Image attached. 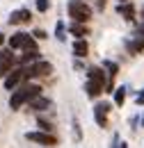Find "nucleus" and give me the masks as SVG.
I'll list each match as a JSON object with an SVG mask.
<instances>
[{"label": "nucleus", "mask_w": 144, "mask_h": 148, "mask_svg": "<svg viewBox=\"0 0 144 148\" xmlns=\"http://www.w3.org/2000/svg\"><path fill=\"white\" fill-rule=\"evenodd\" d=\"M2 43H5V34H0V46H2Z\"/></svg>", "instance_id": "28"}, {"label": "nucleus", "mask_w": 144, "mask_h": 148, "mask_svg": "<svg viewBox=\"0 0 144 148\" xmlns=\"http://www.w3.org/2000/svg\"><path fill=\"white\" fill-rule=\"evenodd\" d=\"M30 18H32L30 9H16V12H12V16H9V23H12V25H16V23H28Z\"/></svg>", "instance_id": "10"}, {"label": "nucleus", "mask_w": 144, "mask_h": 148, "mask_svg": "<svg viewBox=\"0 0 144 148\" xmlns=\"http://www.w3.org/2000/svg\"><path fill=\"white\" fill-rule=\"evenodd\" d=\"M35 37L37 39H46V32H44V30H35Z\"/></svg>", "instance_id": "26"}, {"label": "nucleus", "mask_w": 144, "mask_h": 148, "mask_svg": "<svg viewBox=\"0 0 144 148\" xmlns=\"http://www.w3.org/2000/svg\"><path fill=\"white\" fill-rule=\"evenodd\" d=\"M69 32H71V34H75L78 39L87 37V27H85V23H75V21H73V25L69 27Z\"/></svg>", "instance_id": "15"}, {"label": "nucleus", "mask_w": 144, "mask_h": 148, "mask_svg": "<svg viewBox=\"0 0 144 148\" xmlns=\"http://www.w3.org/2000/svg\"><path fill=\"white\" fill-rule=\"evenodd\" d=\"M55 37L60 39V41H66V34H64V23H62V21H57V25H55Z\"/></svg>", "instance_id": "19"}, {"label": "nucleus", "mask_w": 144, "mask_h": 148, "mask_svg": "<svg viewBox=\"0 0 144 148\" xmlns=\"http://www.w3.org/2000/svg\"><path fill=\"white\" fill-rule=\"evenodd\" d=\"M28 105H30V110L44 112V110H48V107H53V100H51V98H44V96H37V98H32Z\"/></svg>", "instance_id": "8"}, {"label": "nucleus", "mask_w": 144, "mask_h": 148, "mask_svg": "<svg viewBox=\"0 0 144 148\" xmlns=\"http://www.w3.org/2000/svg\"><path fill=\"white\" fill-rule=\"evenodd\" d=\"M73 139H75V141L82 139V132H80V123H78V119H73Z\"/></svg>", "instance_id": "20"}, {"label": "nucleus", "mask_w": 144, "mask_h": 148, "mask_svg": "<svg viewBox=\"0 0 144 148\" xmlns=\"http://www.w3.org/2000/svg\"><path fill=\"white\" fill-rule=\"evenodd\" d=\"M48 7H51V2L48 0H37V9L44 14V12H48Z\"/></svg>", "instance_id": "21"}, {"label": "nucleus", "mask_w": 144, "mask_h": 148, "mask_svg": "<svg viewBox=\"0 0 144 148\" xmlns=\"http://www.w3.org/2000/svg\"><path fill=\"white\" fill-rule=\"evenodd\" d=\"M25 139H30L35 144H41V146H55L57 144V137L53 132H44V130H39V132H25Z\"/></svg>", "instance_id": "4"}, {"label": "nucleus", "mask_w": 144, "mask_h": 148, "mask_svg": "<svg viewBox=\"0 0 144 148\" xmlns=\"http://www.w3.org/2000/svg\"><path fill=\"white\" fill-rule=\"evenodd\" d=\"M119 148H128V144L126 141H119Z\"/></svg>", "instance_id": "27"}, {"label": "nucleus", "mask_w": 144, "mask_h": 148, "mask_svg": "<svg viewBox=\"0 0 144 148\" xmlns=\"http://www.w3.org/2000/svg\"><path fill=\"white\" fill-rule=\"evenodd\" d=\"M142 128H144V114H142Z\"/></svg>", "instance_id": "29"}, {"label": "nucleus", "mask_w": 144, "mask_h": 148, "mask_svg": "<svg viewBox=\"0 0 144 148\" xmlns=\"http://www.w3.org/2000/svg\"><path fill=\"white\" fill-rule=\"evenodd\" d=\"M124 100H126V87H117L114 89V105H124Z\"/></svg>", "instance_id": "17"}, {"label": "nucleus", "mask_w": 144, "mask_h": 148, "mask_svg": "<svg viewBox=\"0 0 144 148\" xmlns=\"http://www.w3.org/2000/svg\"><path fill=\"white\" fill-rule=\"evenodd\" d=\"M87 50H89V46H87L85 39H78V41L73 43V55H75V57H85V55H87Z\"/></svg>", "instance_id": "14"}, {"label": "nucleus", "mask_w": 144, "mask_h": 148, "mask_svg": "<svg viewBox=\"0 0 144 148\" xmlns=\"http://www.w3.org/2000/svg\"><path fill=\"white\" fill-rule=\"evenodd\" d=\"M110 148H119V134H117V132L112 134V146Z\"/></svg>", "instance_id": "23"}, {"label": "nucleus", "mask_w": 144, "mask_h": 148, "mask_svg": "<svg viewBox=\"0 0 144 148\" xmlns=\"http://www.w3.org/2000/svg\"><path fill=\"white\" fill-rule=\"evenodd\" d=\"M39 62V50H25V55H21V64H35Z\"/></svg>", "instance_id": "16"}, {"label": "nucleus", "mask_w": 144, "mask_h": 148, "mask_svg": "<svg viewBox=\"0 0 144 148\" xmlns=\"http://www.w3.org/2000/svg\"><path fill=\"white\" fill-rule=\"evenodd\" d=\"M135 103H137V105H144V89L140 93H137V98H135Z\"/></svg>", "instance_id": "25"}, {"label": "nucleus", "mask_w": 144, "mask_h": 148, "mask_svg": "<svg viewBox=\"0 0 144 148\" xmlns=\"http://www.w3.org/2000/svg\"><path fill=\"white\" fill-rule=\"evenodd\" d=\"M142 16H144V9H142Z\"/></svg>", "instance_id": "31"}, {"label": "nucleus", "mask_w": 144, "mask_h": 148, "mask_svg": "<svg viewBox=\"0 0 144 148\" xmlns=\"http://www.w3.org/2000/svg\"><path fill=\"white\" fill-rule=\"evenodd\" d=\"M126 50L130 55H140L144 50V37H135V39H128L126 41Z\"/></svg>", "instance_id": "9"}, {"label": "nucleus", "mask_w": 144, "mask_h": 148, "mask_svg": "<svg viewBox=\"0 0 144 148\" xmlns=\"http://www.w3.org/2000/svg\"><path fill=\"white\" fill-rule=\"evenodd\" d=\"M103 69H105V71H108V75H110V77H114V75L119 73V66H117V64H114V62H108V59H105V62H103Z\"/></svg>", "instance_id": "18"}, {"label": "nucleus", "mask_w": 144, "mask_h": 148, "mask_svg": "<svg viewBox=\"0 0 144 148\" xmlns=\"http://www.w3.org/2000/svg\"><path fill=\"white\" fill-rule=\"evenodd\" d=\"M69 16L75 23H87L91 18V7L85 0H69Z\"/></svg>", "instance_id": "2"}, {"label": "nucleus", "mask_w": 144, "mask_h": 148, "mask_svg": "<svg viewBox=\"0 0 144 148\" xmlns=\"http://www.w3.org/2000/svg\"><path fill=\"white\" fill-rule=\"evenodd\" d=\"M12 66H14L12 50H0V77H7L12 73Z\"/></svg>", "instance_id": "5"}, {"label": "nucleus", "mask_w": 144, "mask_h": 148, "mask_svg": "<svg viewBox=\"0 0 144 148\" xmlns=\"http://www.w3.org/2000/svg\"><path fill=\"white\" fill-rule=\"evenodd\" d=\"M32 71H35V77H48V75L53 73V64H51V62L39 59V62L32 64Z\"/></svg>", "instance_id": "7"}, {"label": "nucleus", "mask_w": 144, "mask_h": 148, "mask_svg": "<svg viewBox=\"0 0 144 148\" xmlns=\"http://www.w3.org/2000/svg\"><path fill=\"white\" fill-rule=\"evenodd\" d=\"M37 123H39V130H44V132H51V130H53V125H51L48 121H44V119H39Z\"/></svg>", "instance_id": "22"}, {"label": "nucleus", "mask_w": 144, "mask_h": 148, "mask_svg": "<svg viewBox=\"0 0 144 148\" xmlns=\"http://www.w3.org/2000/svg\"><path fill=\"white\" fill-rule=\"evenodd\" d=\"M108 112H110V103H98L94 107V119L98 128H108Z\"/></svg>", "instance_id": "6"}, {"label": "nucleus", "mask_w": 144, "mask_h": 148, "mask_svg": "<svg viewBox=\"0 0 144 148\" xmlns=\"http://www.w3.org/2000/svg\"><path fill=\"white\" fill-rule=\"evenodd\" d=\"M87 80H94V82H98V84H103V87H105V73H103V69L91 66L89 71H87Z\"/></svg>", "instance_id": "11"}, {"label": "nucleus", "mask_w": 144, "mask_h": 148, "mask_svg": "<svg viewBox=\"0 0 144 148\" xmlns=\"http://www.w3.org/2000/svg\"><path fill=\"white\" fill-rule=\"evenodd\" d=\"M9 48L12 50H37V43L28 32H16L9 37Z\"/></svg>", "instance_id": "3"}, {"label": "nucleus", "mask_w": 144, "mask_h": 148, "mask_svg": "<svg viewBox=\"0 0 144 148\" xmlns=\"http://www.w3.org/2000/svg\"><path fill=\"white\" fill-rule=\"evenodd\" d=\"M121 2H130V0H121Z\"/></svg>", "instance_id": "30"}, {"label": "nucleus", "mask_w": 144, "mask_h": 148, "mask_svg": "<svg viewBox=\"0 0 144 148\" xmlns=\"http://www.w3.org/2000/svg\"><path fill=\"white\" fill-rule=\"evenodd\" d=\"M85 91H87L89 98H96V96H101V93H103V84H98V82H94V80H87Z\"/></svg>", "instance_id": "12"}, {"label": "nucleus", "mask_w": 144, "mask_h": 148, "mask_svg": "<svg viewBox=\"0 0 144 148\" xmlns=\"http://www.w3.org/2000/svg\"><path fill=\"white\" fill-rule=\"evenodd\" d=\"M41 96V87L39 84H21L12 91V98H9V107L12 110H21L25 103H30L32 98Z\"/></svg>", "instance_id": "1"}, {"label": "nucleus", "mask_w": 144, "mask_h": 148, "mask_svg": "<svg viewBox=\"0 0 144 148\" xmlns=\"http://www.w3.org/2000/svg\"><path fill=\"white\" fill-rule=\"evenodd\" d=\"M117 12H119L126 21H133V18H135V7H133L130 2H121V5L117 7Z\"/></svg>", "instance_id": "13"}, {"label": "nucleus", "mask_w": 144, "mask_h": 148, "mask_svg": "<svg viewBox=\"0 0 144 148\" xmlns=\"http://www.w3.org/2000/svg\"><path fill=\"white\" fill-rule=\"evenodd\" d=\"M135 34H137V37H144V23H140V25L135 27Z\"/></svg>", "instance_id": "24"}]
</instances>
